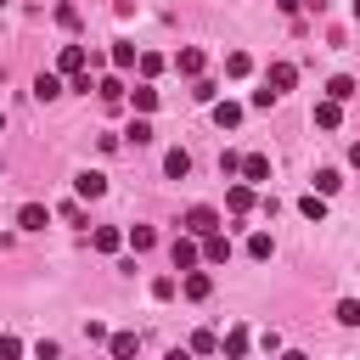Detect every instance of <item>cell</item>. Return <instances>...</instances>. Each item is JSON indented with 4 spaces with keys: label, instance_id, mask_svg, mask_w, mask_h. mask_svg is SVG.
I'll return each instance as SVG.
<instances>
[{
    "label": "cell",
    "instance_id": "cell-6",
    "mask_svg": "<svg viewBox=\"0 0 360 360\" xmlns=\"http://www.w3.org/2000/svg\"><path fill=\"white\" fill-rule=\"evenodd\" d=\"M208 112H214V124H219V129H236L248 107H242V101H208Z\"/></svg>",
    "mask_w": 360,
    "mask_h": 360
},
{
    "label": "cell",
    "instance_id": "cell-31",
    "mask_svg": "<svg viewBox=\"0 0 360 360\" xmlns=\"http://www.w3.org/2000/svg\"><path fill=\"white\" fill-rule=\"evenodd\" d=\"M338 321H343V326H360V304L343 298V304H338Z\"/></svg>",
    "mask_w": 360,
    "mask_h": 360
},
{
    "label": "cell",
    "instance_id": "cell-21",
    "mask_svg": "<svg viewBox=\"0 0 360 360\" xmlns=\"http://www.w3.org/2000/svg\"><path fill=\"white\" fill-rule=\"evenodd\" d=\"M219 349H225V360H242V354H248V326H231Z\"/></svg>",
    "mask_w": 360,
    "mask_h": 360
},
{
    "label": "cell",
    "instance_id": "cell-30",
    "mask_svg": "<svg viewBox=\"0 0 360 360\" xmlns=\"http://www.w3.org/2000/svg\"><path fill=\"white\" fill-rule=\"evenodd\" d=\"M214 349H219V338H214L208 326H202V332H191V354H214Z\"/></svg>",
    "mask_w": 360,
    "mask_h": 360
},
{
    "label": "cell",
    "instance_id": "cell-14",
    "mask_svg": "<svg viewBox=\"0 0 360 360\" xmlns=\"http://www.w3.org/2000/svg\"><path fill=\"white\" fill-rule=\"evenodd\" d=\"M326 96H332V101H354V96H360V84H354L349 73H332V79H326Z\"/></svg>",
    "mask_w": 360,
    "mask_h": 360
},
{
    "label": "cell",
    "instance_id": "cell-18",
    "mask_svg": "<svg viewBox=\"0 0 360 360\" xmlns=\"http://www.w3.org/2000/svg\"><path fill=\"white\" fill-rule=\"evenodd\" d=\"M135 62H141V51H135L129 39H112V68H118V73H129Z\"/></svg>",
    "mask_w": 360,
    "mask_h": 360
},
{
    "label": "cell",
    "instance_id": "cell-1",
    "mask_svg": "<svg viewBox=\"0 0 360 360\" xmlns=\"http://www.w3.org/2000/svg\"><path fill=\"white\" fill-rule=\"evenodd\" d=\"M180 231H186V236H197V242H202V236H214V231H219V208L191 202V208H186V219H180Z\"/></svg>",
    "mask_w": 360,
    "mask_h": 360
},
{
    "label": "cell",
    "instance_id": "cell-7",
    "mask_svg": "<svg viewBox=\"0 0 360 360\" xmlns=\"http://www.w3.org/2000/svg\"><path fill=\"white\" fill-rule=\"evenodd\" d=\"M242 180H248V186H264V180H270V158H264V152H248V158H242Z\"/></svg>",
    "mask_w": 360,
    "mask_h": 360
},
{
    "label": "cell",
    "instance_id": "cell-8",
    "mask_svg": "<svg viewBox=\"0 0 360 360\" xmlns=\"http://www.w3.org/2000/svg\"><path fill=\"white\" fill-rule=\"evenodd\" d=\"M17 225H22V231H45V225H51V208H45V202H22V208H17Z\"/></svg>",
    "mask_w": 360,
    "mask_h": 360
},
{
    "label": "cell",
    "instance_id": "cell-26",
    "mask_svg": "<svg viewBox=\"0 0 360 360\" xmlns=\"http://www.w3.org/2000/svg\"><path fill=\"white\" fill-rule=\"evenodd\" d=\"M338 186H343V174H338V169H315V197H332Z\"/></svg>",
    "mask_w": 360,
    "mask_h": 360
},
{
    "label": "cell",
    "instance_id": "cell-35",
    "mask_svg": "<svg viewBox=\"0 0 360 360\" xmlns=\"http://www.w3.org/2000/svg\"><path fill=\"white\" fill-rule=\"evenodd\" d=\"M0 360H22V343L17 338H0Z\"/></svg>",
    "mask_w": 360,
    "mask_h": 360
},
{
    "label": "cell",
    "instance_id": "cell-22",
    "mask_svg": "<svg viewBox=\"0 0 360 360\" xmlns=\"http://www.w3.org/2000/svg\"><path fill=\"white\" fill-rule=\"evenodd\" d=\"M34 96H39V101H56V96H62V73H39V79H34Z\"/></svg>",
    "mask_w": 360,
    "mask_h": 360
},
{
    "label": "cell",
    "instance_id": "cell-32",
    "mask_svg": "<svg viewBox=\"0 0 360 360\" xmlns=\"http://www.w3.org/2000/svg\"><path fill=\"white\" fill-rule=\"evenodd\" d=\"M219 174H242V152H219Z\"/></svg>",
    "mask_w": 360,
    "mask_h": 360
},
{
    "label": "cell",
    "instance_id": "cell-41",
    "mask_svg": "<svg viewBox=\"0 0 360 360\" xmlns=\"http://www.w3.org/2000/svg\"><path fill=\"white\" fill-rule=\"evenodd\" d=\"M0 169H6V158H0Z\"/></svg>",
    "mask_w": 360,
    "mask_h": 360
},
{
    "label": "cell",
    "instance_id": "cell-38",
    "mask_svg": "<svg viewBox=\"0 0 360 360\" xmlns=\"http://www.w3.org/2000/svg\"><path fill=\"white\" fill-rule=\"evenodd\" d=\"M281 360H309V354H298V349H287V354H281Z\"/></svg>",
    "mask_w": 360,
    "mask_h": 360
},
{
    "label": "cell",
    "instance_id": "cell-23",
    "mask_svg": "<svg viewBox=\"0 0 360 360\" xmlns=\"http://www.w3.org/2000/svg\"><path fill=\"white\" fill-rule=\"evenodd\" d=\"M124 242H129L135 253H146V248L158 242V231H152V225H129V231H124Z\"/></svg>",
    "mask_w": 360,
    "mask_h": 360
},
{
    "label": "cell",
    "instance_id": "cell-2",
    "mask_svg": "<svg viewBox=\"0 0 360 360\" xmlns=\"http://www.w3.org/2000/svg\"><path fill=\"white\" fill-rule=\"evenodd\" d=\"M169 259H174V270H197V259H202L197 236H186V231H180V236L169 242Z\"/></svg>",
    "mask_w": 360,
    "mask_h": 360
},
{
    "label": "cell",
    "instance_id": "cell-13",
    "mask_svg": "<svg viewBox=\"0 0 360 360\" xmlns=\"http://www.w3.org/2000/svg\"><path fill=\"white\" fill-rule=\"evenodd\" d=\"M180 292H186V298H197V304H202V298H208V292H214V281H208V270H186V281H180Z\"/></svg>",
    "mask_w": 360,
    "mask_h": 360
},
{
    "label": "cell",
    "instance_id": "cell-20",
    "mask_svg": "<svg viewBox=\"0 0 360 360\" xmlns=\"http://www.w3.org/2000/svg\"><path fill=\"white\" fill-rule=\"evenodd\" d=\"M73 191H79V197H101V191H107V174H96V169H84V174L73 180Z\"/></svg>",
    "mask_w": 360,
    "mask_h": 360
},
{
    "label": "cell",
    "instance_id": "cell-24",
    "mask_svg": "<svg viewBox=\"0 0 360 360\" xmlns=\"http://www.w3.org/2000/svg\"><path fill=\"white\" fill-rule=\"evenodd\" d=\"M225 73H231V79H248V73H253V56H248V51H231V56H225Z\"/></svg>",
    "mask_w": 360,
    "mask_h": 360
},
{
    "label": "cell",
    "instance_id": "cell-34",
    "mask_svg": "<svg viewBox=\"0 0 360 360\" xmlns=\"http://www.w3.org/2000/svg\"><path fill=\"white\" fill-rule=\"evenodd\" d=\"M152 298H174V276H158L152 281Z\"/></svg>",
    "mask_w": 360,
    "mask_h": 360
},
{
    "label": "cell",
    "instance_id": "cell-37",
    "mask_svg": "<svg viewBox=\"0 0 360 360\" xmlns=\"http://www.w3.org/2000/svg\"><path fill=\"white\" fill-rule=\"evenodd\" d=\"M349 163H354V169H360V141H354V146H349Z\"/></svg>",
    "mask_w": 360,
    "mask_h": 360
},
{
    "label": "cell",
    "instance_id": "cell-36",
    "mask_svg": "<svg viewBox=\"0 0 360 360\" xmlns=\"http://www.w3.org/2000/svg\"><path fill=\"white\" fill-rule=\"evenodd\" d=\"M169 360H191V349H169Z\"/></svg>",
    "mask_w": 360,
    "mask_h": 360
},
{
    "label": "cell",
    "instance_id": "cell-19",
    "mask_svg": "<svg viewBox=\"0 0 360 360\" xmlns=\"http://www.w3.org/2000/svg\"><path fill=\"white\" fill-rule=\"evenodd\" d=\"M96 96H101L107 107H118V101H124V79H118V73H107V79H96Z\"/></svg>",
    "mask_w": 360,
    "mask_h": 360
},
{
    "label": "cell",
    "instance_id": "cell-27",
    "mask_svg": "<svg viewBox=\"0 0 360 360\" xmlns=\"http://www.w3.org/2000/svg\"><path fill=\"white\" fill-rule=\"evenodd\" d=\"M135 68H141V79H158V73H163L169 62H163L158 51H141V62H135Z\"/></svg>",
    "mask_w": 360,
    "mask_h": 360
},
{
    "label": "cell",
    "instance_id": "cell-4",
    "mask_svg": "<svg viewBox=\"0 0 360 360\" xmlns=\"http://www.w3.org/2000/svg\"><path fill=\"white\" fill-rule=\"evenodd\" d=\"M84 62H90V51H84V45H62L56 73H68V79H73V73H84Z\"/></svg>",
    "mask_w": 360,
    "mask_h": 360
},
{
    "label": "cell",
    "instance_id": "cell-3",
    "mask_svg": "<svg viewBox=\"0 0 360 360\" xmlns=\"http://www.w3.org/2000/svg\"><path fill=\"white\" fill-rule=\"evenodd\" d=\"M292 84H298V68H292V62H270V73H264V90H270V96H287Z\"/></svg>",
    "mask_w": 360,
    "mask_h": 360
},
{
    "label": "cell",
    "instance_id": "cell-5",
    "mask_svg": "<svg viewBox=\"0 0 360 360\" xmlns=\"http://www.w3.org/2000/svg\"><path fill=\"white\" fill-rule=\"evenodd\" d=\"M202 62H208V56H202L197 45H186V51H174V62H169V68H174V73H186V79H197V73H202Z\"/></svg>",
    "mask_w": 360,
    "mask_h": 360
},
{
    "label": "cell",
    "instance_id": "cell-42",
    "mask_svg": "<svg viewBox=\"0 0 360 360\" xmlns=\"http://www.w3.org/2000/svg\"><path fill=\"white\" fill-rule=\"evenodd\" d=\"M0 6H6V0H0Z\"/></svg>",
    "mask_w": 360,
    "mask_h": 360
},
{
    "label": "cell",
    "instance_id": "cell-10",
    "mask_svg": "<svg viewBox=\"0 0 360 360\" xmlns=\"http://www.w3.org/2000/svg\"><path fill=\"white\" fill-rule=\"evenodd\" d=\"M135 349H141L135 332H107V354H112V360H135Z\"/></svg>",
    "mask_w": 360,
    "mask_h": 360
},
{
    "label": "cell",
    "instance_id": "cell-11",
    "mask_svg": "<svg viewBox=\"0 0 360 360\" xmlns=\"http://www.w3.org/2000/svg\"><path fill=\"white\" fill-rule=\"evenodd\" d=\"M338 124H343V101H332V96L315 101V129H338Z\"/></svg>",
    "mask_w": 360,
    "mask_h": 360
},
{
    "label": "cell",
    "instance_id": "cell-16",
    "mask_svg": "<svg viewBox=\"0 0 360 360\" xmlns=\"http://www.w3.org/2000/svg\"><path fill=\"white\" fill-rule=\"evenodd\" d=\"M225 208H231V214H248V208H253V186H248V180H236V186L225 191Z\"/></svg>",
    "mask_w": 360,
    "mask_h": 360
},
{
    "label": "cell",
    "instance_id": "cell-25",
    "mask_svg": "<svg viewBox=\"0 0 360 360\" xmlns=\"http://www.w3.org/2000/svg\"><path fill=\"white\" fill-rule=\"evenodd\" d=\"M152 135H158V129H152V118H135V124L124 129V141H129V146H146Z\"/></svg>",
    "mask_w": 360,
    "mask_h": 360
},
{
    "label": "cell",
    "instance_id": "cell-9",
    "mask_svg": "<svg viewBox=\"0 0 360 360\" xmlns=\"http://www.w3.org/2000/svg\"><path fill=\"white\" fill-rule=\"evenodd\" d=\"M90 248H96V253H118V248H124V231H118V225H96V231H90Z\"/></svg>",
    "mask_w": 360,
    "mask_h": 360
},
{
    "label": "cell",
    "instance_id": "cell-29",
    "mask_svg": "<svg viewBox=\"0 0 360 360\" xmlns=\"http://www.w3.org/2000/svg\"><path fill=\"white\" fill-rule=\"evenodd\" d=\"M248 253H253V259H270V253H276L270 231H253V236H248Z\"/></svg>",
    "mask_w": 360,
    "mask_h": 360
},
{
    "label": "cell",
    "instance_id": "cell-33",
    "mask_svg": "<svg viewBox=\"0 0 360 360\" xmlns=\"http://www.w3.org/2000/svg\"><path fill=\"white\" fill-rule=\"evenodd\" d=\"M34 360H62V349H56L51 338H39V343H34Z\"/></svg>",
    "mask_w": 360,
    "mask_h": 360
},
{
    "label": "cell",
    "instance_id": "cell-17",
    "mask_svg": "<svg viewBox=\"0 0 360 360\" xmlns=\"http://www.w3.org/2000/svg\"><path fill=\"white\" fill-rule=\"evenodd\" d=\"M202 259H208V264H225V259H231V242H225V231L202 236Z\"/></svg>",
    "mask_w": 360,
    "mask_h": 360
},
{
    "label": "cell",
    "instance_id": "cell-15",
    "mask_svg": "<svg viewBox=\"0 0 360 360\" xmlns=\"http://www.w3.org/2000/svg\"><path fill=\"white\" fill-rule=\"evenodd\" d=\"M129 107H135V112H141V118H146V112H152V107H158V90H152V79H141V84H135V90H129Z\"/></svg>",
    "mask_w": 360,
    "mask_h": 360
},
{
    "label": "cell",
    "instance_id": "cell-12",
    "mask_svg": "<svg viewBox=\"0 0 360 360\" xmlns=\"http://www.w3.org/2000/svg\"><path fill=\"white\" fill-rule=\"evenodd\" d=\"M163 174H169V180H186V174H191V152H186V146L163 152Z\"/></svg>",
    "mask_w": 360,
    "mask_h": 360
},
{
    "label": "cell",
    "instance_id": "cell-28",
    "mask_svg": "<svg viewBox=\"0 0 360 360\" xmlns=\"http://www.w3.org/2000/svg\"><path fill=\"white\" fill-rule=\"evenodd\" d=\"M298 208H304V219H315V225L326 219V197H315V191H309V197H298Z\"/></svg>",
    "mask_w": 360,
    "mask_h": 360
},
{
    "label": "cell",
    "instance_id": "cell-39",
    "mask_svg": "<svg viewBox=\"0 0 360 360\" xmlns=\"http://www.w3.org/2000/svg\"><path fill=\"white\" fill-rule=\"evenodd\" d=\"M0 129H6V112H0Z\"/></svg>",
    "mask_w": 360,
    "mask_h": 360
},
{
    "label": "cell",
    "instance_id": "cell-40",
    "mask_svg": "<svg viewBox=\"0 0 360 360\" xmlns=\"http://www.w3.org/2000/svg\"><path fill=\"white\" fill-rule=\"evenodd\" d=\"M354 17H360V0H354Z\"/></svg>",
    "mask_w": 360,
    "mask_h": 360
}]
</instances>
